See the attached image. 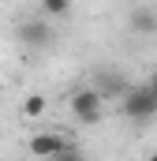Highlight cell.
Masks as SVG:
<instances>
[{"label": "cell", "instance_id": "6da1fadb", "mask_svg": "<svg viewBox=\"0 0 157 161\" xmlns=\"http://www.w3.org/2000/svg\"><path fill=\"white\" fill-rule=\"evenodd\" d=\"M120 105H123V113L131 120H154L157 116V94L150 86H127V94L120 97Z\"/></svg>", "mask_w": 157, "mask_h": 161}, {"label": "cell", "instance_id": "7a4b0ae2", "mask_svg": "<svg viewBox=\"0 0 157 161\" xmlns=\"http://www.w3.org/2000/svg\"><path fill=\"white\" fill-rule=\"evenodd\" d=\"M101 109H105V97L94 86H82L71 94V113L78 124H101Z\"/></svg>", "mask_w": 157, "mask_h": 161}, {"label": "cell", "instance_id": "3957f363", "mask_svg": "<svg viewBox=\"0 0 157 161\" xmlns=\"http://www.w3.org/2000/svg\"><path fill=\"white\" fill-rule=\"evenodd\" d=\"M19 41H23L26 49H45V45L52 41V30H49L45 19H26V23L19 26Z\"/></svg>", "mask_w": 157, "mask_h": 161}, {"label": "cell", "instance_id": "277c9868", "mask_svg": "<svg viewBox=\"0 0 157 161\" xmlns=\"http://www.w3.org/2000/svg\"><path fill=\"white\" fill-rule=\"evenodd\" d=\"M68 139L64 135H56V131H38V135H30V142H26V150L34 154V158H41V161H49L60 146H64Z\"/></svg>", "mask_w": 157, "mask_h": 161}, {"label": "cell", "instance_id": "5b68a950", "mask_svg": "<svg viewBox=\"0 0 157 161\" xmlns=\"http://www.w3.org/2000/svg\"><path fill=\"white\" fill-rule=\"evenodd\" d=\"M127 86H131V82L123 79V75H116V71H109V75H101V82H97L94 90H97L101 97H123V94H127Z\"/></svg>", "mask_w": 157, "mask_h": 161}, {"label": "cell", "instance_id": "8992f818", "mask_svg": "<svg viewBox=\"0 0 157 161\" xmlns=\"http://www.w3.org/2000/svg\"><path fill=\"white\" fill-rule=\"evenodd\" d=\"M131 26L138 34H157V11L154 8H135L131 11Z\"/></svg>", "mask_w": 157, "mask_h": 161}, {"label": "cell", "instance_id": "52a82bcc", "mask_svg": "<svg viewBox=\"0 0 157 161\" xmlns=\"http://www.w3.org/2000/svg\"><path fill=\"white\" fill-rule=\"evenodd\" d=\"M41 113H45V97H41V94H30V97L23 101V116H26V120H38Z\"/></svg>", "mask_w": 157, "mask_h": 161}, {"label": "cell", "instance_id": "ba28073f", "mask_svg": "<svg viewBox=\"0 0 157 161\" xmlns=\"http://www.w3.org/2000/svg\"><path fill=\"white\" fill-rule=\"evenodd\" d=\"M49 161H86V154L78 150L75 142H64V146H60V150H56V154H52Z\"/></svg>", "mask_w": 157, "mask_h": 161}, {"label": "cell", "instance_id": "9c48e42d", "mask_svg": "<svg viewBox=\"0 0 157 161\" xmlns=\"http://www.w3.org/2000/svg\"><path fill=\"white\" fill-rule=\"evenodd\" d=\"M41 11L52 15V19H56V15H68V11H71V0H41Z\"/></svg>", "mask_w": 157, "mask_h": 161}, {"label": "cell", "instance_id": "30bf717a", "mask_svg": "<svg viewBox=\"0 0 157 161\" xmlns=\"http://www.w3.org/2000/svg\"><path fill=\"white\" fill-rule=\"evenodd\" d=\"M146 86H150V90H154V94H157V71H154V79L146 82Z\"/></svg>", "mask_w": 157, "mask_h": 161}, {"label": "cell", "instance_id": "8fae6325", "mask_svg": "<svg viewBox=\"0 0 157 161\" xmlns=\"http://www.w3.org/2000/svg\"><path fill=\"white\" fill-rule=\"evenodd\" d=\"M146 161H157V150H154V154H150V158H146Z\"/></svg>", "mask_w": 157, "mask_h": 161}]
</instances>
